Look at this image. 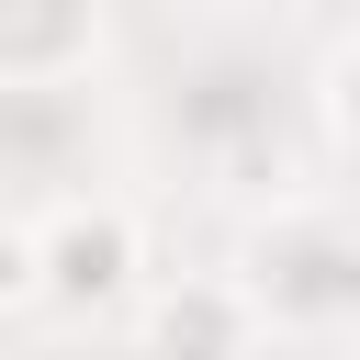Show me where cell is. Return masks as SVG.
I'll use <instances>...</instances> for the list:
<instances>
[{"label": "cell", "instance_id": "cell-1", "mask_svg": "<svg viewBox=\"0 0 360 360\" xmlns=\"http://www.w3.org/2000/svg\"><path fill=\"white\" fill-rule=\"evenodd\" d=\"M248 304L270 326H304V338H349L360 326V214L338 202H292L248 259H236Z\"/></svg>", "mask_w": 360, "mask_h": 360}, {"label": "cell", "instance_id": "cell-2", "mask_svg": "<svg viewBox=\"0 0 360 360\" xmlns=\"http://www.w3.org/2000/svg\"><path fill=\"white\" fill-rule=\"evenodd\" d=\"M34 259H45V304H112L135 270V225L112 202H68L56 225H34Z\"/></svg>", "mask_w": 360, "mask_h": 360}, {"label": "cell", "instance_id": "cell-3", "mask_svg": "<svg viewBox=\"0 0 360 360\" xmlns=\"http://www.w3.org/2000/svg\"><path fill=\"white\" fill-rule=\"evenodd\" d=\"M90 45V0H0V79L11 90H56Z\"/></svg>", "mask_w": 360, "mask_h": 360}, {"label": "cell", "instance_id": "cell-4", "mask_svg": "<svg viewBox=\"0 0 360 360\" xmlns=\"http://www.w3.org/2000/svg\"><path fill=\"white\" fill-rule=\"evenodd\" d=\"M158 349L169 360H236V338L259 326V304H248V281H180V292H158Z\"/></svg>", "mask_w": 360, "mask_h": 360}, {"label": "cell", "instance_id": "cell-5", "mask_svg": "<svg viewBox=\"0 0 360 360\" xmlns=\"http://www.w3.org/2000/svg\"><path fill=\"white\" fill-rule=\"evenodd\" d=\"M326 101H338V124H349V135H360V45H349V56H338V68H326Z\"/></svg>", "mask_w": 360, "mask_h": 360}, {"label": "cell", "instance_id": "cell-6", "mask_svg": "<svg viewBox=\"0 0 360 360\" xmlns=\"http://www.w3.org/2000/svg\"><path fill=\"white\" fill-rule=\"evenodd\" d=\"M349 360H360V349H349Z\"/></svg>", "mask_w": 360, "mask_h": 360}]
</instances>
